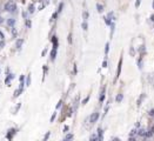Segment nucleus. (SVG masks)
Masks as SVG:
<instances>
[{"mask_svg":"<svg viewBox=\"0 0 154 141\" xmlns=\"http://www.w3.org/2000/svg\"><path fill=\"white\" fill-rule=\"evenodd\" d=\"M29 84H31V77L27 78V81H26V85H27V86H28Z\"/></svg>","mask_w":154,"mask_h":141,"instance_id":"obj_17","label":"nucleus"},{"mask_svg":"<svg viewBox=\"0 0 154 141\" xmlns=\"http://www.w3.org/2000/svg\"><path fill=\"white\" fill-rule=\"evenodd\" d=\"M121 64H122V60L120 59V61H119V66H118V73H116V77H119V75H120V72H121Z\"/></svg>","mask_w":154,"mask_h":141,"instance_id":"obj_3","label":"nucleus"},{"mask_svg":"<svg viewBox=\"0 0 154 141\" xmlns=\"http://www.w3.org/2000/svg\"><path fill=\"white\" fill-rule=\"evenodd\" d=\"M72 138H73V135H72V134H68V135H66L65 140H69V139H72Z\"/></svg>","mask_w":154,"mask_h":141,"instance_id":"obj_15","label":"nucleus"},{"mask_svg":"<svg viewBox=\"0 0 154 141\" xmlns=\"http://www.w3.org/2000/svg\"><path fill=\"white\" fill-rule=\"evenodd\" d=\"M98 119H99V113H93L90 118V121L91 122H97Z\"/></svg>","mask_w":154,"mask_h":141,"instance_id":"obj_2","label":"nucleus"},{"mask_svg":"<svg viewBox=\"0 0 154 141\" xmlns=\"http://www.w3.org/2000/svg\"><path fill=\"white\" fill-rule=\"evenodd\" d=\"M61 101H59V103H58V105H57V108H59V107H60V106H61Z\"/></svg>","mask_w":154,"mask_h":141,"instance_id":"obj_26","label":"nucleus"},{"mask_svg":"<svg viewBox=\"0 0 154 141\" xmlns=\"http://www.w3.org/2000/svg\"><path fill=\"white\" fill-rule=\"evenodd\" d=\"M4 40V34L1 33V31H0V41H2Z\"/></svg>","mask_w":154,"mask_h":141,"instance_id":"obj_20","label":"nucleus"},{"mask_svg":"<svg viewBox=\"0 0 154 141\" xmlns=\"http://www.w3.org/2000/svg\"><path fill=\"white\" fill-rule=\"evenodd\" d=\"M21 92H23V88H19V90H15V92H14V98H17V97H19Z\"/></svg>","mask_w":154,"mask_h":141,"instance_id":"obj_5","label":"nucleus"},{"mask_svg":"<svg viewBox=\"0 0 154 141\" xmlns=\"http://www.w3.org/2000/svg\"><path fill=\"white\" fill-rule=\"evenodd\" d=\"M88 99H90V97H87V98H86V99H85V100L82 101V103H86L87 101H88Z\"/></svg>","mask_w":154,"mask_h":141,"instance_id":"obj_24","label":"nucleus"},{"mask_svg":"<svg viewBox=\"0 0 154 141\" xmlns=\"http://www.w3.org/2000/svg\"><path fill=\"white\" fill-rule=\"evenodd\" d=\"M103 67H107V61H106V60L103 63Z\"/></svg>","mask_w":154,"mask_h":141,"instance_id":"obj_25","label":"nucleus"},{"mask_svg":"<svg viewBox=\"0 0 154 141\" xmlns=\"http://www.w3.org/2000/svg\"><path fill=\"white\" fill-rule=\"evenodd\" d=\"M105 23H106L107 25H111V20H109V18H106V19H105Z\"/></svg>","mask_w":154,"mask_h":141,"instance_id":"obj_16","label":"nucleus"},{"mask_svg":"<svg viewBox=\"0 0 154 141\" xmlns=\"http://www.w3.org/2000/svg\"><path fill=\"white\" fill-rule=\"evenodd\" d=\"M54 119H55V113H54V114H53V116H52L51 121H53V120H54Z\"/></svg>","mask_w":154,"mask_h":141,"instance_id":"obj_29","label":"nucleus"},{"mask_svg":"<svg viewBox=\"0 0 154 141\" xmlns=\"http://www.w3.org/2000/svg\"><path fill=\"white\" fill-rule=\"evenodd\" d=\"M82 28L84 29H87V24L86 23H82Z\"/></svg>","mask_w":154,"mask_h":141,"instance_id":"obj_19","label":"nucleus"},{"mask_svg":"<svg viewBox=\"0 0 154 141\" xmlns=\"http://www.w3.org/2000/svg\"><path fill=\"white\" fill-rule=\"evenodd\" d=\"M108 50H109V44H106V47H105V53L106 54L108 53Z\"/></svg>","mask_w":154,"mask_h":141,"instance_id":"obj_14","label":"nucleus"},{"mask_svg":"<svg viewBox=\"0 0 154 141\" xmlns=\"http://www.w3.org/2000/svg\"><path fill=\"white\" fill-rule=\"evenodd\" d=\"M94 139H98V136H97V134H93V135L91 136V140H94Z\"/></svg>","mask_w":154,"mask_h":141,"instance_id":"obj_18","label":"nucleus"},{"mask_svg":"<svg viewBox=\"0 0 154 141\" xmlns=\"http://www.w3.org/2000/svg\"><path fill=\"white\" fill-rule=\"evenodd\" d=\"M8 132H10V133H8V135H7V139H11V138L13 136V134H14V132H15V130H14V129H10Z\"/></svg>","mask_w":154,"mask_h":141,"instance_id":"obj_7","label":"nucleus"},{"mask_svg":"<svg viewBox=\"0 0 154 141\" xmlns=\"http://www.w3.org/2000/svg\"><path fill=\"white\" fill-rule=\"evenodd\" d=\"M151 19H152V21H154V15H152V18H151Z\"/></svg>","mask_w":154,"mask_h":141,"instance_id":"obj_32","label":"nucleus"},{"mask_svg":"<svg viewBox=\"0 0 154 141\" xmlns=\"http://www.w3.org/2000/svg\"><path fill=\"white\" fill-rule=\"evenodd\" d=\"M14 24H15V20H14V19H10V20H8V25L10 26H13Z\"/></svg>","mask_w":154,"mask_h":141,"instance_id":"obj_13","label":"nucleus"},{"mask_svg":"<svg viewBox=\"0 0 154 141\" xmlns=\"http://www.w3.org/2000/svg\"><path fill=\"white\" fill-rule=\"evenodd\" d=\"M28 12L29 13L34 12V6H33V5H29V7H28Z\"/></svg>","mask_w":154,"mask_h":141,"instance_id":"obj_10","label":"nucleus"},{"mask_svg":"<svg viewBox=\"0 0 154 141\" xmlns=\"http://www.w3.org/2000/svg\"><path fill=\"white\" fill-rule=\"evenodd\" d=\"M139 5H140V0H137V2H135V6H137V7H139Z\"/></svg>","mask_w":154,"mask_h":141,"instance_id":"obj_23","label":"nucleus"},{"mask_svg":"<svg viewBox=\"0 0 154 141\" xmlns=\"http://www.w3.org/2000/svg\"><path fill=\"white\" fill-rule=\"evenodd\" d=\"M149 114H151V115H154V109H152V111L149 112Z\"/></svg>","mask_w":154,"mask_h":141,"instance_id":"obj_30","label":"nucleus"},{"mask_svg":"<svg viewBox=\"0 0 154 141\" xmlns=\"http://www.w3.org/2000/svg\"><path fill=\"white\" fill-rule=\"evenodd\" d=\"M26 25H27V27H31V26H32V24H31V21H29V20H27Z\"/></svg>","mask_w":154,"mask_h":141,"instance_id":"obj_21","label":"nucleus"},{"mask_svg":"<svg viewBox=\"0 0 154 141\" xmlns=\"http://www.w3.org/2000/svg\"><path fill=\"white\" fill-rule=\"evenodd\" d=\"M11 79H14V75H13V74H10V75H8V78H7L6 80H5V82H6V85H8V84H10V81H11Z\"/></svg>","mask_w":154,"mask_h":141,"instance_id":"obj_4","label":"nucleus"},{"mask_svg":"<svg viewBox=\"0 0 154 141\" xmlns=\"http://www.w3.org/2000/svg\"><path fill=\"white\" fill-rule=\"evenodd\" d=\"M153 7H154V1H153Z\"/></svg>","mask_w":154,"mask_h":141,"instance_id":"obj_33","label":"nucleus"},{"mask_svg":"<svg viewBox=\"0 0 154 141\" xmlns=\"http://www.w3.org/2000/svg\"><path fill=\"white\" fill-rule=\"evenodd\" d=\"M84 18H85V20L88 18V13H84Z\"/></svg>","mask_w":154,"mask_h":141,"instance_id":"obj_22","label":"nucleus"},{"mask_svg":"<svg viewBox=\"0 0 154 141\" xmlns=\"http://www.w3.org/2000/svg\"><path fill=\"white\" fill-rule=\"evenodd\" d=\"M1 23H2V18L0 17V24H1Z\"/></svg>","mask_w":154,"mask_h":141,"instance_id":"obj_31","label":"nucleus"},{"mask_svg":"<svg viewBox=\"0 0 154 141\" xmlns=\"http://www.w3.org/2000/svg\"><path fill=\"white\" fill-rule=\"evenodd\" d=\"M21 45H23V40H18V41H17V47H18V48H20V46H21Z\"/></svg>","mask_w":154,"mask_h":141,"instance_id":"obj_12","label":"nucleus"},{"mask_svg":"<svg viewBox=\"0 0 154 141\" xmlns=\"http://www.w3.org/2000/svg\"><path fill=\"white\" fill-rule=\"evenodd\" d=\"M116 101H118V103H120V101L122 100V94H119V95L116 97Z\"/></svg>","mask_w":154,"mask_h":141,"instance_id":"obj_11","label":"nucleus"},{"mask_svg":"<svg viewBox=\"0 0 154 141\" xmlns=\"http://www.w3.org/2000/svg\"><path fill=\"white\" fill-rule=\"evenodd\" d=\"M55 55H57V48H54V50L51 52V58L53 59V60L55 59Z\"/></svg>","mask_w":154,"mask_h":141,"instance_id":"obj_6","label":"nucleus"},{"mask_svg":"<svg viewBox=\"0 0 154 141\" xmlns=\"http://www.w3.org/2000/svg\"><path fill=\"white\" fill-rule=\"evenodd\" d=\"M139 135H140V136L146 135V130H145V129H140V130H139Z\"/></svg>","mask_w":154,"mask_h":141,"instance_id":"obj_9","label":"nucleus"},{"mask_svg":"<svg viewBox=\"0 0 154 141\" xmlns=\"http://www.w3.org/2000/svg\"><path fill=\"white\" fill-rule=\"evenodd\" d=\"M5 10H6L7 12H14V11L17 10V5H15V2H13V1L6 2V5H5Z\"/></svg>","mask_w":154,"mask_h":141,"instance_id":"obj_1","label":"nucleus"},{"mask_svg":"<svg viewBox=\"0 0 154 141\" xmlns=\"http://www.w3.org/2000/svg\"><path fill=\"white\" fill-rule=\"evenodd\" d=\"M64 130H65V132H67V130H68V126H65V127H64Z\"/></svg>","mask_w":154,"mask_h":141,"instance_id":"obj_27","label":"nucleus"},{"mask_svg":"<svg viewBox=\"0 0 154 141\" xmlns=\"http://www.w3.org/2000/svg\"><path fill=\"white\" fill-rule=\"evenodd\" d=\"M48 136H50V132H48V133H47V134H46V135H45V139H47V138H48Z\"/></svg>","mask_w":154,"mask_h":141,"instance_id":"obj_28","label":"nucleus"},{"mask_svg":"<svg viewBox=\"0 0 154 141\" xmlns=\"http://www.w3.org/2000/svg\"><path fill=\"white\" fill-rule=\"evenodd\" d=\"M97 8H98V11H99V12L101 13L103 11V5H100V4H98V5H97Z\"/></svg>","mask_w":154,"mask_h":141,"instance_id":"obj_8","label":"nucleus"}]
</instances>
